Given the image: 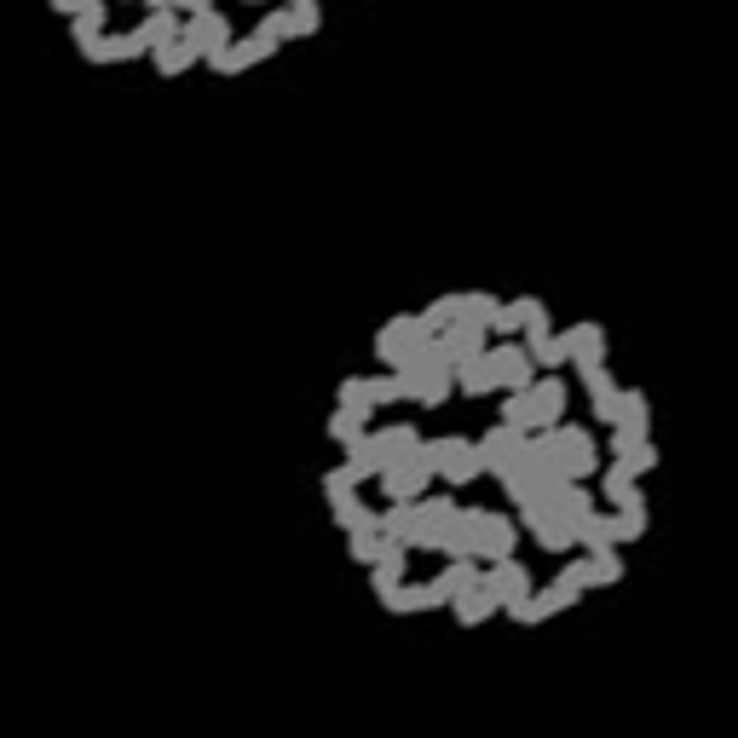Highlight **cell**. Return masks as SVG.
<instances>
[{
  "label": "cell",
  "instance_id": "cell-1",
  "mask_svg": "<svg viewBox=\"0 0 738 738\" xmlns=\"http://www.w3.org/2000/svg\"><path fill=\"white\" fill-rule=\"evenodd\" d=\"M421 462L433 467V474L444 485H474L485 479V456H479V439H456V433H444V439H427L421 444Z\"/></svg>",
  "mask_w": 738,
  "mask_h": 738
},
{
  "label": "cell",
  "instance_id": "cell-2",
  "mask_svg": "<svg viewBox=\"0 0 738 738\" xmlns=\"http://www.w3.org/2000/svg\"><path fill=\"white\" fill-rule=\"evenodd\" d=\"M548 439V450L560 456V467H566V479L571 485H583V479H594V474H606L600 467V450H594V439H588V427H578V421H560L554 433H543Z\"/></svg>",
  "mask_w": 738,
  "mask_h": 738
},
{
  "label": "cell",
  "instance_id": "cell-3",
  "mask_svg": "<svg viewBox=\"0 0 738 738\" xmlns=\"http://www.w3.org/2000/svg\"><path fill=\"white\" fill-rule=\"evenodd\" d=\"M427 341H433V335H427L421 312H398V318H386L381 335H376V364H381V369H404Z\"/></svg>",
  "mask_w": 738,
  "mask_h": 738
},
{
  "label": "cell",
  "instance_id": "cell-4",
  "mask_svg": "<svg viewBox=\"0 0 738 738\" xmlns=\"http://www.w3.org/2000/svg\"><path fill=\"white\" fill-rule=\"evenodd\" d=\"M594 416H600L611 433L652 439V404H646V393H634V386H618L611 398H594Z\"/></svg>",
  "mask_w": 738,
  "mask_h": 738
},
{
  "label": "cell",
  "instance_id": "cell-5",
  "mask_svg": "<svg viewBox=\"0 0 738 738\" xmlns=\"http://www.w3.org/2000/svg\"><path fill=\"white\" fill-rule=\"evenodd\" d=\"M485 369H490V381H497V393H531V386H537V364H531V353L520 341L490 346Z\"/></svg>",
  "mask_w": 738,
  "mask_h": 738
},
{
  "label": "cell",
  "instance_id": "cell-6",
  "mask_svg": "<svg viewBox=\"0 0 738 738\" xmlns=\"http://www.w3.org/2000/svg\"><path fill=\"white\" fill-rule=\"evenodd\" d=\"M525 444H531V439H525V433H514V427H502V421H497V427H485V433H479V456H485V474L502 485V479H508V474H514V467H520Z\"/></svg>",
  "mask_w": 738,
  "mask_h": 738
},
{
  "label": "cell",
  "instance_id": "cell-7",
  "mask_svg": "<svg viewBox=\"0 0 738 738\" xmlns=\"http://www.w3.org/2000/svg\"><path fill=\"white\" fill-rule=\"evenodd\" d=\"M520 525L537 537V548L543 554H571V548H583V537H578V525H566L560 514H554L548 502H537V508H525L520 514Z\"/></svg>",
  "mask_w": 738,
  "mask_h": 738
},
{
  "label": "cell",
  "instance_id": "cell-8",
  "mask_svg": "<svg viewBox=\"0 0 738 738\" xmlns=\"http://www.w3.org/2000/svg\"><path fill=\"white\" fill-rule=\"evenodd\" d=\"M433 479H439V474H433V467H427V462L416 456V462L386 467V474H381L376 485H381V497H386V502H427V490H433Z\"/></svg>",
  "mask_w": 738,
  "mask_h": 738
},
{
  "label": "cell",
  "instance_id": "cell-9",
  "mask_svg": "<svg viewBox=\"0 0 738 738\" xmlns=\"http://www.w3.org/2000/svg\"><path fill=\"white\" fill-rule=\"evenodd\" d=\"M485 594L497 606H514V600H531V594H537V583H531V566L520 560H497V566H485Z\"/></svg>",
  "mask_w": 738,
  "mask_h": 738
},
{
  "label": "cell",
  "instance_id": "cell-10",
  "mask_svg": "<svg viewBox=\"0 0 738 738\" xmlns=\"http://www.w3.org/2000/svg\"><path fill=\"white\" fill-rule=\"evenodd\" d=\"M265 58H277V40H265L260 29H249V35H237L219 58H209V70H214V75H242V70L265 64Z\"/></svg>",
  "mask_w": 738,
  "mask_h": 738
},
{
  "label": "cell",
  "instance_id": "cell-11",
  "mask_svg": "<svg viewBox=\"0 0 738 738\" xmlns=\"http://www.w3.org/2000/svg\"><path fill=\"white\" fill-rule=\"evenodd\" d=\"M606 467H618L641 485L646 474H658V444L652 439H629V433H611V450H606Z\"/></svg>",
  "mask_w": 738,
  "mask_h": 738
},
{
  "label": "cell",
  "instance_id": "cell-12",
  "mask_svg": "<svg viewBox=\"0 0 738 738\" xmlns=\"http://www.w3.org/2000/svg\"><path fill=\"white\" fill-rule=\"evenodd\" d=\"M381 537L416 554V548H421V537H427V514H421V502H386V508H381Z\"/></svg>",
  "mask_w": 738,
  "mask_h": 738
},
{
  "label": "cell",
  "instance_id": "cell-13",
  "mask_svg": "<svg viewBox=\"0 0 738 738\" xmlns=\"http://www.w3.org/2000/svg\"><path fill=\"white\" fill-rule=\"evenodd\" d=\"M439 346H444V358H450V369H467V364H479L485 353H490V330H479V323H450L444 335H433Z\"/></svg>",
  "mask_w": 738,
  "mask_h": 738
},
{
  "label": "cell",
  "instance_id": "cell-14",
  "mask_svg": "<svg viewBox=\"0 0 738 738\" xmlns=\"http://www.w3.org/2000/svg\"><path fill=\"white\" fill-rule=\"evenodd\" d=\"M133 35L145 40V52H162V47H174V40H184V17H179L174 0H156V7L139 17Z\"/></svg>",
  "mask_w": 738,
  "mask_h": 738
},
{
  "label": "cell",
  "instance_id": "cell-15",
  "mask_svg": "<svg viewBox=\"0 0 738 738\" xmlns=\"http://www.w3.org/2000/svg\"><path fill=\"white\" fill-rule=\"evenodd\" d=\"M184 40H191V47L202 52V64H209V58H219L237 35H231V24H225V12H197V17H184Z\"/></svg>",
  "mask_w": 738,
  "mask_h": 738
},
{
  "label": "cell",
  "instance_id": "cell-16",
  "mask_svg": "<svg viewBox=\"0 0 738 738\" xmlns=\"http://www.w3.org/2000/svg\"><path fill=\"white\" fill-rule=\"evenodd\" d=\"M548 306L537 300V295H520V300H502V323H497V335H537V330H548Z\"/></svg>",
  "mask_w": 738,
  "mask_h": 738
},
{
  "label": "cell",
  "instance_id": "cell-17",
  "mask_svg": "<svg viewBox=\"0 0 738 738\" xmlns=\"http://www.w3.org/2000/svg\"><path fill=\"white\" fill-rule=\"evenodd\" d=\"M369 439H376V450H381V462L386 467H398V462H416L421 456V433H416V427H409V421H393V427H376V433H369Z\"/></svg>",
  "mask_w": 738,
  "mask_h": 738
},
{
  "label": "cell",
  "instance_id": "cell-18",
  "mask_svg": "<svg viewBox=\"0 0 738 738\" xmlns=\"http://www.w3.org/2000/svg\"><path fill=\"white\" fill-rule=\"evenodd\" d=\"M323 502H330V520L346 531V537H353V531H381V514L358 497V490H335V497H323Z\"/></svg>",
  "mask_w": 738,
  "mask_h": 738
},
{
  "label": "cell",
  "instance_id": "cell-19",
  "mask_svg": "<svg viewBox=\"0 0 738 738\" xmlns=\"http://www.w3.org/2000/svg\"><path fill=\"white\" fill-rule=\"evenodd\" d=\"M525 353L531 364H537V376H560V369L571 364V346H566V330H537V335H525Z\"/></svg>",
  "mask_w": 738,
  "mask_h": 738
},
{
  "label": "cell",
  "instance_id": "cell-20",
  "mask_svg": "<svg viewBox=\"0 0 738 738\" xmlns=\"http://www.w3.org/2000/svg\"><path fill=\"white\" fill-rule=\"evenodd\" d=\"M566 404H571L566 381H560V376H537V386H531V409H537V427H543V433H554V427H560Z\"/></svg>",
  "mask_w": 738,
  "mask_h": 738
},
{
  "label": "cell",
  "instance_id": "cell-21",
  "mask_svg": "<svg viewBox=\"0 0 738 738\" xmlns=\"http://www.w3.org/2000/svg\"><path fill=\"white\" fill-rule=\"evenodd\" d=\"M81 58H87V64H128V58H151V52H145V40L128 29V35H98V40H87V47H81Z\"/></svg>",
  "mask_w": 738,
  "mask_h": 738
},
{
  "label": "cell",
  "instance_id": "cell-22",
  "mask_svg": "<svg viewBox=\"0 0 738 738\" xmlns=\"http://www.w3.org/2000/svg\"><path fill=\"white\" fill-rule=\"evenodd\" d=\"M341 474H346V485H369V479H381L386 474V462H381V450H376V439H358V444H346V462H341Z\"/></svg>",
  "mask_w": 738,
  "mask_h": 738
},
{
  "label": "cell",
  "instance_id": "cell-23",
  "mask_svg": "<svg viewBox=\"0 0 738 738\" xmlns=\"http://www.w3.org/2000/svg\"><path fill=\"white\" fill-rule=\"evenodd\" d=\"M566 346H571V364H606V330L594 318L566 323Z\"/></svg>",
  "mask_w": 738,
  "mask_h": 738
},
{
  "label": "cell",
  "instance_id": "cell-24",
  "mask_svg": "<svg viewBox=\"0 0 738 738\" xmlns=\"http://www.w3.org/2000/svg\"><path fill=\"white\" fill-rule=\"evenodd\" d=\"M548 508H554V514H560L566 525H578V531H583L594 514H600V502H594V490H588V485H566Z\"/></svg>",
  "mask_w": 738,
  "mask_h": 738
},
{
  "label": "cell",
  "instance_id": "cell-25",
  "mask_svg": "<svg viewBox=\"0 0 738 738\" xmlns=\"http://www.w3.org/2000/svg\"><path fill=\"white\" fill-rule=\"evenodd\" d=\"M398 583H409V548L386 543V554L376 560V571H369V588L386 594V588H398Z\"/></svg>",
  "mask_w": 738,
  "mask_h": 738
},
{
  "label": "cell",
  "instance_id": "cell-26",
  "mask_svg": "<svg viewBox=\"0 0 738 738\" xmlns=\"http://www.w3.org/2000/svg\"><path fill=\"white\" fill-rule=\"evenodd\" d=\"M611 520H618V543H641V537H646V525H652V508H646L641 490H634L629 502L611 508Z\"/></svg>",
  "mask_w": 738,
  "mask_h": 738
},
{
  "label": "cell",
  "instance_id": "cell-27",
  "mask_svg": "<svg viewBox=\"0 0 738 738\" xmlns=\"http://www.w3.org/2000/svg\"><path fill=\"white\" fill-rule=\"evenodd\" d=\"M439 583L450 588V606L462 600V594H474V588H485V566L479 560H444V571H439Z\"/></svg>",
  "mask_w": 738,
  "mask_h": 738
},
{
  "label": "cell",
  "instance_id": "cell-28",
  "mask_svg": "<svg viewBox=\"0 0 738 738\" xmlns=\"http://www.w3.org/2000/svg\"><path fill=\"white\" fill-rule=\"evenodd\" d=\"M151 64H156V75H162V81H179L184 70H197V64H202V52L191 47V40H174V47L151 52Z\"/></svg>",
  "mask_w": 738,
  "mask_h": 738
},
{
  "label": "cell",
  "instance_id": "cell-29",
  "mask_svg": "<svg viewBox=\"0 0 738 738\" xmlns=\"http://www.w3.org/2000/svg\"><path fill=\"white\" fill-rule=\"evenodd\" d=\"M456 300H462V323H479V330L497 335V323H502V300H497V295L467 289V295H456Z\"/></svg>",
  "mask_w": 738,
  "mask_h": 738
},
{
  "label": "cell",
  "instance_id": "cell-30",
  "mask_svg": "<svg viewBox=\"0 0 738 738\" xmlns=\"http://www.w3.org/2000/svg\"><path fill=\"white\" fill-rule=\"evenodd\" d=\"M323 433H330L341 450L346 444H358L369 433V409H330V421H323Z\"/></svg>",
  "mask_w": 738,
  "mask_h": 738
},
{
  "label": "cell",
  "instance_id": "cell-31",
  "mask_svg": "<svg viewBox=\"0 0 738 738\" xmlns=\"http://www.w3.org/2000/svg\"><path fill=\"white\" fill-rule=\"evenodd\" d=\"M497 600H490V594L485 588H474V594H462V600L456 606H450V618H456L462 629H479V623H490V618H497Z\"/></svg>",
  "mask_w": 738,
  "mask_h": 738
},
{
  "label": "cell",
  "instance_id": "cell-32",
  "mask_svg": "<svg viewBox=\"0 0 738 738\" xmlns=\"http://www.w3.org/2000/svg\"><path fill=\"white\" fill-rule=\"evenodd\" d=\"M583 560H588V588H618V583H623V554H618V548L583 554Z\"/></svg>",
  "mask_w": 738,
  "mask_h": 738
},
{
  "label": "cell",
  "instance_id": "cell-33",
  "mask_svg": "<svg viewBox=\"0 0 738 738\" xmlns=\"http://www.w3.org/2000/svg\"><path fill=\"white\" fill-rule=\"evenodd\" d=\"M502 427H514V433H525V439L543 433V427H537V409H531V393H508V398H502Z\"/></svg>",
  "mask_w": 738,
  "mask_h": 738
},
{
  "label": "cell",
  "instance_id": "cell-34",
  "mask_svg": "<svg viewBox=\"0 0 738 738\" xmlns=\"http://www.w3.org/2000/svg\"><path fill=\"white\" fill-rule=\"evenodd\" d=\"M381 554H386V537H381V531H353V537H346V560L364 566V571H376Z\"/></svg>",
  "mask_w": 738,
  "mask_h": 738
},
{
  "label": "cell",
  "instance_id": "cell-35",
  "mask_svg": "<svg viewBox=\"0 0 738 738\" xmlns=\"http://www.w3.org/2000/svg\"><path fill=\"white\" fill-rule=\"evenodd\" d=\"M578 537H583V548H588V554H600V548H618V520H611L606 508H600V514H594V520L578 531Z\"/></svg>",
  "mask_w": 738,
  "mask_h": 738
},
{
  "label": "cell",
  "instance_id": "cell-36",
  "mask_svg": "<svg viewBox=\"0 0 738 738\" xmlns=\"http://www.w3.org/2000/svg\"><path fill=\"white\" fill-rule=\"evenodd\" d=\"M105 24H110V7H105V0H87V7H81V17H75V47L98 40V35H105Z\"/></svg>",
  "mask_w": 738,
  "mask_h": 738
},
{
  "label": "cell",
  "instance_id": "cell-37",
  "mask_svg": "<svg viewBox=\"0 0 738 738\" xmlns=\"http://www.w3.org/2000/svg\"><path fill=\"white\" fill-rule=\"evenodd\" d=\"M583 600V588H571L566 578H554L548 588H537V606H543V618H554V611H571Z\"/></svg>",
  "mask_w": 738,
  "mask_h": 738
},
{
  "label": "cell",
  "instance_id": "cell-38",
  "mask_svg": "<svg viewBox=\"0 0 738 738\" xmlns=\"http://www.w3.org/2000/svg\"><path fill=\"white\" fill-rule=\"evenodd\" d=\"M462 318V300L456 295H439L433 306H421V323H427V335H444L450 330V323H456Z\"/></svg>",
  "mask_w": 738,
  "mask_h": 738
},
{
  "label": "cell",
  "instance_id": "cell-39",
  "mask_svg": "<svg viewBox=\"0 0 738 738\" xmlns=\"http://www.w3.org/2000/svg\"><path fill=\"white\" fill-rule=\"evenodd\" d=\"M456 393H462V398H490V393H497V381H490L485 358L467 364V369H456Z\"/></svg>",
  "mask_w": 738,
  "mask_h": 738
},
{
  "label": "cell",
  "instance_id": "cell-40",
  "mask_svg": "<svg viewBox=\"0 0 738 738\" xmlns=\"http://www.w3.org/2000/svg\"><path fill=\"white\" fill-rule=\"evenodd\" d=\"M335 409H369L376 416V398H369V376H346L335 386Z\"/></svg>",
  "mask_w": 738,
  "mask_h": 738
},
{
  "label": "cell",
  "instance_id": "cell-41",
  "mask_svg": "<svg viewBox=\"0 0 738 738\" xmlns=\"http://www.w3.org/2000/svg\"><path fill=\"white\" fill-rule=\"evenodd\" d=\"M283 12H289V29H295V40H300V35H318V29H323V12L312 7V0H295V7H283Z\"/></svg>",
  "mask_w": 738,
  "mask_h": 738
},
{
  "label": "cell",
  "instance_id": "cell-42",
  "mask_svg": "<svg viewBox=\"0 0 738 738\" xmlns=\"http://www.w3.org/2000/svg\"><path fill=\"white\" fill-rule=\"evenodd\" d=\"M578 369H583L588 404H594V398H611V393H618V381H611V369H606V364H578Z\"/></svg>",
  "mask_w": 738,
  "mask_h": 738
},
{
  "label": "cell",
  "instance_id": "cell-43",
  "mask_svg": "<svg viewBox=\"0 0 738 738\" xmlns=\"http://www.w3.org/2000/svg\"><path fill=\"white\" fill-rule=\"evenodd\" d=\"M369 398H376V409H386V404H404V386H398V376H393V369L369 376Z\"/></svg>",
  "mask_w": 738,
  "mask_h": 738
},
{
  "label": "cell",
  "instance_id": "cell-44",
  "mask_svg": "<svg viewBox=\"0 0 738 738\" xmlns=\"http://www.w3.org/2000/svg\"><path fill=\"white\" fill-rule=\"evenodd\" d=\"M634 490H641V485H634L629 474H618V467H606V474H600V497H606L611 508H618V502H629Z\"/></svg>",
  "mask_w": 738,
  "mask_h": 738
},
{
  "label": "cell",
  "instance_id": "cell-45",
  "mask_svg": "<svg viewBox=\"0 0 738 738\" xmlns=\"http://www.w3.org/2000/svg\"><path fill=\"white\" fill-rule=\"evenodd\" d=\"M376 600L393 611V618H409L416 611V583H398V588H386V594H376Z\"/></svg>",
  "mask_w": 738,
  "mask_h": 738
},
{
  "label": "cell",
  "instance_id": "cell-46",
  "mask_svg": "<svg viewBox=\"0 0 738 738\" xmlns=\"http://www.w3.org/2000/svg\"><path fill=\"white\" fill-rule=\"evenodd\" d=\"M260 35H265V40H277V47H289V40H295L289 12H265V17H260Z\"/></svg>",
  "mask_w": 738,
  "mask_h": 738
},
{
  "label": "cell",
  "instance_id": "cell-47",
  "mask_svg": "<svg viewBox=\"0 0 738 738\" xmlns=\"http://www.w3.org/2000/svg\"><path fill=\"white\" fill-rule=\"evenodd\" d=\"M508 611V623H520V629H537L543 623V606H537V594L531 600H514V606H502Z\"/></svg>",
  "mask_w": 738,
  "mask_h": 738
}]
</instances>
